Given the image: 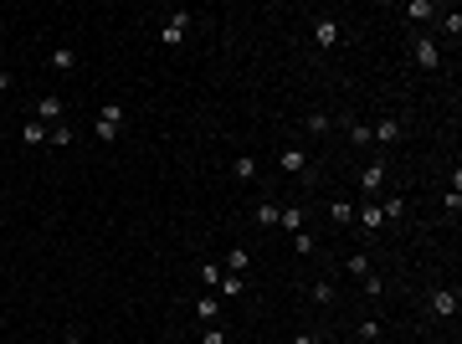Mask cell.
<instances>
[{
  "label": "cell",
  "mask_w": 462,
  "mask_h": 344,
  "mask_svg": "<svg viewBox=\"0 0 462 344\" xmlns=\"http://www.w3.org/2000/svg\"><path fill=\"white\" fill-rule=\"evenodd\" d=\"M386 160H370L365 170H360V190H365V201H380V190H386Z\"/></svg>",
  "instance_id": "5b68a950"
},
{
  "label": "cell",
  "mask_w": 462,
  "mask_h": 344,
  "mask_svg": "<svg viewBox=\"0 0 462 344\" xmlns=\"http://www.w3.org/2000/svg\"><path fill=\"white\" fill-rule=\"evenodd\" d=\"M380 216H386V227H390V221H401L406 216V201H401V195H386V201H380Z\"/></svg>",
  "instance_id": "ffe728a7"
},
{
  "label": "cell",
  "mask_w": 462,
  "mask_h": 344,
  "mask_svg": "<svg viewBox=\"0 0 462 344\" xmlns=\"http://www.w3.org/2000/svg\"><path fill=\"white\" fill-rule=\"evenodd\" d=\"M21 144H31V149H36V144H47V124H42V118H26V129H21Z\"/></svg>",
  "instance_id": "9a60e30c"
},
{
  "label": "cell",
  "mask_w": 462,
  "mask_h": 344,
  "mask_svg": "<svg viewBox=\"0 0 462 344\" xmlns=\"http://www.w3.org/2000/svg\"><path fill=\"white\" fill-rule=\"evenodd\" d=\"M10 88H16V77H10V72H0V92H10Z\"/></svg>",
  "instance_id": "836d02e7"
},
{
  "label": "cell",
  "mask_w": 462,
  "mask_h": 344,
  "mask_svg": "<svg viewBox=\"0 0 462 344\" xmlns=\"http://www.w3.org/2000/svg\"><path fill=\"white\" fill-rule=\"evenodd\" d=\"M442 211L457 221V216H462V190H447V195H442Z\"/></svg>",
  "instance_id": "f1b7e54d"
},
{
  "label": "cell",
  "mask_w": 462,
  "mask_h": 344,
  "mask_svg": "<svg viewBox=\"0 0 462 344\" xmlns=\"http://www.w3.org/2000/svg\"><path fill=\"white\" fill-rule=\"evenodd\" d=\"M354 221H360V227H365L370 236H375L380 227H386V216H380V201H365L360 211H354Z\"/></svg>",
  "instance_id": "ba28073f"
},
{
  "label": "cell",
  "mask_w": 462,
  "mask_h": 344,
  "mask_svg": "<svg viewBox=\"0 0 462 344\" xmlns=\"http://www.w3.org/2000/svg\"><path fill=\"white\" fill-rule=\"evenodd\" d=\"M221 272H242V277H247V247H231L226 262H221Z\"/></svg>",
  "instance_id": "44dd1931"
},
{
  "label": "cell",
  "mask_w": 462,
  "mask_h": 344,
  "mask_svg": "<svg viewBox=\"0 0 462 344\" xmlns=\"http://www.w3.org/2000/svg\"><path fill=\"white\" fill-rule=\"evenodd\" d=\"M401 129H406L401 118H395V113H386L375 129H370V134H375V144H395V139H401Z\"/></svg>",
  "instance_id": "9c48e42d"
},
{
  "label": "cell",
  "mask_w": 462,
  "mask_h": 344,
  "mask_svg": "<svg viewBox=\"0 0 462 344\" xmlns=\"http://www.w3.org/2000/svg\"><path fill=\"white\" fill-rule=\"evenodd\" d=\"M360 288H365L370 298H380V293H386V277H380V272H365V277H360Z\"/></svg>",
  "instance_id": "83f0119b"
},
{
  "label": "cell",
  "mask_w": 462,
  "mask_h": 344,
  "mask_svg": "<svg viewBox=\"0 0 462 344\" xmlns=\"http://www.w3.org/2000/svg\"><path fill=\"white\" fill-rule=\"evenodd\" d=\"M339 36H345V31H339L334 16H319V21H313V42H319V47H339Z\"/></svg>",
  "instance_id": "52a82bcc"
},
{
  "label": "cell",
  "mask_w": 462,
  "mask_h": 344,
  "mask_svg": "<svg viewBox=\"0 0 462 344\" xmlns=\"http://www.w3.org/2000/svg\"><path fill=\"white\" fill-rule=\"evenodd\" d=\"M293 252H298V257H313V252H319V242H313V231H293Z\"/></svg>",
  "instance_id": "7402d4cb"
},
{
  "label": "cell",
  "mask_w": 462,
  "mask_h": 344,
  "mask_svg": "<svg viewBox=\"0 0 462 344\" xmlns=\"http://www.w3.org/2000/svg\"><path fill=\"white\" fill-rule=\"evenodd\" d=\"M380 334H386V324H380V319H360V339L365 344H375Z\"/></svg>",
  "instance_id": "484cf974"
},
{
  "label": "cell",
  "mask_w": 462,
  "mask_h": 344,
  "mask_svg": "<svg viewBox=\"0 0 462 344\" xmlns=\"http://www.w3.org/2000/svg\"><path fill=\"white\" fill-rule=\"evenodd\" d=\"M442 36H452V42L462 36V16H457V10H442Z\"/></svg>",
  "instance_id": "d4e9b609"
},
{
  "label": "cell",
  "mask_w": 462,
  "mask_h": 344,
  "mask_svg": "<svg viewBox=\"0 0 462 344\" xmlns=\"http://www.w3.org/2000/svg\"><path fill=\"white\" fill-rule=\"evenodd\" d=\"M242 293H247V277H242V272H221L216 298H242Z\"/></svg>",
  "instance_id": "30bf717a"
},
{
  "label": "cell",
  "mask_w": 462,
  "mask_h": 344,
  "mask_svg": "<svg viewBox=\"0 0 462 344\" xmlns=\"http://www.w3.org/2000/svg\"><path fill=\"white\" fill-rule=\"evenodd\" d=\"M231 175H236V180H257V160H252V154H236V160H231Z\"/></svg>",
  "instance_id": "d6986e66"
},
{
  "label": "cell",
  "mask_w": 462,
  "mask_h": 344,
  "mask_svg": "<svg viewBox=\"0 0 462 344\" xmlns=\"http://www.w3.org/2000/svg\"><path fill=\"white\" fill-rule=\"evenodd\" d=\"M313 298H319V303H334V283H329V277H319V283H313Z\"/></svg>",
  "instance_id": "f546056e"
},
{
  "label": "cell",
  "mask_w": 462,
  "mask_h": 344,
  "mask_svg": "<svg viewBox=\"0 0 462 344\" xmlns=\"http://www.w3.org/2000/svg\"><path fill=\"white\" fill-rule=\"evenodd\" d=\"M406 16H411V21H431V16H437V6H431V0H411Z\"/></svg>",
  "instance_id": "603a6c76"
},
{
  "label": "cell",
  "mask_w": 462,
  "mask_h": 344,
  "mask_svg": "<svg viewBox=\"0 0 462 344\" xmlns=\"http://www.w3.org/2000/svg\"><path fill=\"white\" fill-rule=\"evenodd\" d=\"M72 139H77V134H72V124H51V129H47V144H51V149H67Z\"/></svg>",
  "instance_id": "2e32d148"
},
{
  "label": "cell",
  "mask_w": 462,
  "mask_h": 344,
  "mask_svg": "<svg viewBox=\"0 0 462 344\" xmlns=\"http://www.w3.org/2000/svg\"><path fill=\"white\" fill-rule=\"evenodd\" d=\"M62 98H42V108H36V118H42V124H62Z\"/></svg>",
  "instance_id": "ac0fdd59"
},
{
  "label": "cell",
  "mask_w": 462,
  "mask_h": 344,
  "mask_svg": "<svg viewBox=\"0 0 462 344\" xmlns=\"http://www.w3.org/2000/svg\"><path fill=\"white\" fill-rule=\"evenodd\" d=\"M329 124H334V118H329V113H319V108L303 118V129H308V134H329Z\"/></svg>",
  "instance_id": "cb8c5ba5"
},
{
  "label": "cell",
  "mask_w": 462,
  "mask_h": 344,
  "mask_svg": "<svg viewBox=\"0 0 462 344\" xmlns=\"http://www.w3.org/2000/svg\"><path fill=\"white\" fill-rule=\"evenodd\" d=\"M345 268H349V277H365V272H375V268H370V257H365V252H349V262H345Z\"/></svg>",
  "instance_id": "4316f807"
},
{
  "label": "cell",
  "mask_w": 462,
  "mask_h": 344,
  "mask_svg": "<svg viewBox=\"0 0 462 344\" xmlns=\"http://www.w3.org/2000/svg\"><path fill=\"white\" fill-rule=\"evenodd\" d=\"M277 170H283V175H308V149H298V144H288V149L277 154Z\"/></svg>",
  "instance_id": "8992f818"
},
{
  "label": "cell",
  "mask_w": 462,
  "mask_h": 344,
  "mask_svg": "<svg viewBox=\"0 0 462 344\" xmlns=\"http://www.w3.org/2000/svg\"><path fill=\"white\" fill-rule=\"evenodd\" d=\"M277 227H283L288 236H293V231H303V206H298V201H288L283 211H277Z\"/></svg>",
  "instance_id": "8fae6325"
},
{
  "label": "cell",
  "mask_w": 462,
  "mask_h": 344,
  "mask_svg": "<svg viewBox=\"0 0 462 344\" xmlns=\"http://www.w3.org/2000/svg\"><path fill=\"white\" fill-rule=\"evenodd\" d=\"M201 344H226V334H221V329H216V324H211V329H206V339H201Z\"/></svg>",
  "instance_id": "d6a6232c"
},
{
  "label": "cell",
  "mask_w": 462,
  "mask_h": 344,
  "mask_svg": "<svg viewBox=\"0 0 462 344\" xmlns=\"http://www.w3.org/2000/svg\"><path fill=\"white\" fill-rule=\"evenodd\" d=\"M277 211H283L277 201H257V206H252V221H257L262 231H272V227H277Z\"/></svg>",
  "instance_id": "7c38bea8"
},
{
  "label": "cell",
  "mask_w": 462,
  "mask_h": 344,
  "mask_svg": "<svg viewBox=\"0 0 462 344\" xmlns=\"http://www.w3.org/2000/svg\"><path fill=\"white\" fill-rule=\"evenodd\" d=\"M293 344H319V339H313V334H298V339H293Z\"/></svg>",
  "instance_id": "e575fe53"
},
{
  "label": "cell",
  "mask_w": 462,
  "mask_h": 344,
  "mask_svg": "<svg viewBox=\"0 0 462 344\" xmlns=\"http://www.w3.org/2000/svg\"><path fill=\"white\" fill-rule=\"evenodd\" d=\"M118 129H124V103H103V108H98V124H92V134H98L103 144H113Z\"/></svg>",
  "instance_id": "7a4b0ae2"
},
{
  "label": "cell",
  "mask_w": 462,
  "mask_h": 344,
  "mask_svg": "<svg viewBox=\"0 0 462 344\" xmlns=\"http://www.w3.org/2000/svg\"><path fill=\"white\" fill-rule=\"evenodd\" d=\"M319 344H339V339H319Z\"/></svg>",
  "instance_id": "d590c367"
},
{
  "label": "cell",
  "mask_w": 462,
  "mask_h": 344,
  "mask_svg": "<svg viewBox=\"0 0 462 344\" xmlns=\"http://www.w3.org/2000/svg\"><path fill=\"white\" fill-rule=\"evenodd\" d=\"M47 67H51V72H72V67H77V51H72V47H57V51L47 57Z\"/></svg>",
  "instance_id": "4fadbf2b"
},
{
  "label": "cell",
  "mask_w": 462,
  "mask_h": 344,
  "mask_svg": "<svg viewBox=\"0 0 462 344\" xmlns=\"http://www.w3.org/2000/svg\"><path fill=\"white\" fill-rule=\"evenodd\" d=\"M201 277H206V288H216L221 283V262H201Z\"/></svg>",
  "instance_id": "4dcf8cb0"
},
{
  "label": "cell",
  "mask_w": 462,
  "mask_h": 344,
  "mask_svg": "<svg viewBox=\"0 0 462 344\" xmlns=\"http://www.w3.org/2000/svg\"><path fill=\"white\" fill-rule=\"evenodd\" d=\"M170 344H185V339H170Z\"/></svg>",
  "instance_id": "8d00e7d4"
},
{
  "label": "cell",
  "mask_w": 462,
  "mask_h": 344,
  "mask_svg": "<svg viewBox=\"0 0 462 344\" xmlns=\"http://www.w3.org/2000/svg\"><path fill=\"white\" fill-rule=\"evenodd\" d=\"M411 62L421 72H437L442 67V47L431 42V36H411Z\"/></svg>",
  "instance_id": "3957f363"
},
{
  "label": "cell",
  "mask_w": 462,
  "mask_h": 344,
  "mask_svg": "<svg viewBox=\"0 0 462 344\" xmlns=\"http://www.w3.org/2000/svg\"><path fill=\"white\" fill-rule=\"evenodd\" d=\"M216 313H221V298L216 293H206L201 303H195V319H201V324H216Z\"/></svg>",
  "instance_id": "e0dca14e"
},
{
  "label": "cell",
  "mask_w": 462,
  "mask_h": 344,
  "mask_svg": "<svg viewBox=\"0 0 462 344\" xmlns=\"http://www.w3.org/2000/svg\"><path fill=\"white\" fill-rule=\"evenodd\" d=\"M349 144H354V149H370V144H375V134H370L365 118H349Z\"/></svg>",
  "instance_id": "5bb4252c"
},
{
  "label": "cell",
  "mask_w": 462,
  "mask_h": 344,
  "mask_svg": "<svg viewBox=\"0 0 462 344\" xmlns=\"http://www.w3.org/2000/svg\"><path fill=\"white\" fill-rule=\"evenodd\" d=\"M329 216H334V221H354V206L349 201H334V206H329Z\"/></svg>",
  "instance_id": "1f68e13d"
},
{
  "label": "cell",
  "mask_w": 462,
  "mask_h": 344,
  "mask_svg": "<svg viewBox=\"0 0 462 344\" xmlns=\"http://www.w3.org/2000/svg\"><path fill=\"white\" fill-rule=\"evenodd\" d=\"M190 26H195V10H165V21H160V42H165V47H180L185 36H190Z\"/></svg>",
  "instance_id": "6da1fadb"
},
{
  "label": "cell",
  "mask_w": 462,
  "mask_h": 344,
  "mask_svg": "<svg viewBox=\"0 0 462 344\" xmlns=\"http://www.w3.org/2000/svg\"><path fill=\"white\" fill-rule=\"evenodd\" d=\"M427 309H431V319H457V309H462V298H457V288H431V298H427Z\"/></svg>",
  "instance_id": "277c9868"
}]
</instances>
